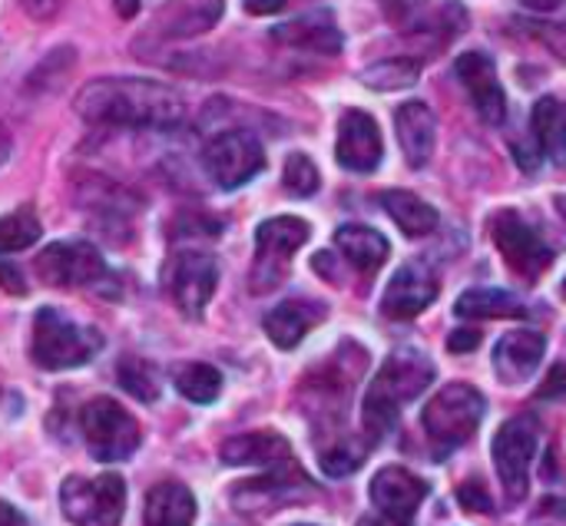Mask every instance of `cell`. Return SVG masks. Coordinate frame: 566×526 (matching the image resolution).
<instances>
[{
    "mask_svg": "<svg viewBox=\"0 0 566 526\" xmlns=\"http://www.w3.org/2000/svg\"><path fill=\"white\" fill-rule=\"evenodd\" d=\"M312 481L305 477L302 467H295V461H285L279 467H272L265 477H255V481H245L232 491V504L242 511V514H269V511H279L285 504H295L302 501L305 494H312Z\"/></svg>",
    "mask_w": 566,
    "mask_h": 526,
    "instance_id": "4fadbf2b",
    "label": "cell"
},
{
    "mask_svg": "<svg viewBox=\"0 0 566 526\" xmlns=\"http://www.w3.org/2000/svg\"><path fill=\"white\" fill-rule=\"evenodd\" d=\"M537 398H544V401H551V398H566V365H557V368L547 375V381L541 385Z\"/></svg>",
    "mask_w": 566,
    "mask_h": 526,
    "instance_id": "8d00e7d4",
    "label": "cell"
},
{
    "mask_svg": "<svg viewBox=\"0 0 566 526\" xmlns=\"http://www.w3.org/2000/svg\"><path fill=\"white\" fill-rule=\"evenodd\" d=\"M547 351V338L534 328H521L504 335L494 345V375L501 378V385H524L541 371Z\"/></svg>",
    "mask_w": 566,
    "mask_h": 526,
    "instance_id": "d6986e66",
    "label": "cell"
},
{
    "mask_svg": "<svg viewBox=\"0 0 566 526\" xmlns=\"http://www.w3.org/2000/svg\"><path fill=\"white\" fill-rule=\"evenodd\" d=\"M557 209H560V215L566 219V196H557Z\"/></svg>",
    "mask_w": 566,
    "mask_h": 526,
    "instance_id": "f6af8a7d",
    "label": "cell"
},
{
    "mask_svg": "<svg viewBox=\"0 0 566 526\" xmlns=\"http://www.w3.org/2000/svg\"><path fill=\"white\" fill-rule=\"evenodd\" d=\"M196 520V497L186 484L163 481L146 494L143 526H192Z\"/></svg>",
    "mask_w": 566,
    "mask_h": 526,
    "instance_id": "cb8c5ba5",
    "label": "cell"
},
{
    "mask_svg": "<svg viewBox=\"0 0 566 526\" xmlns=\"http://www.w3.org/2000/svg\"><path fill=\"white\" fill-rule=\"evenodd\" d=\"M378 202H381L385 212L395 219V225H398L405 235H411V239L431 235V232L438 229V222H441V215H438L434 206H428L421 196L405 192V189H388V192L378 196Z\"/></svg>",
    "mask_w": 566,
    "mask_h": 526,
    "instance_id": "4316f807",
    "label": "cell"
},
{
    "mask_svg": "<svg viewBox=\"0 0 566 526\" xmlns=\"http://www.w3.org/2000/svg\"><path fill=\"white\" fill-rule=\"evenodd\" d=\"M103 348V335L96 328L70 322L56 308H40L33 318V338H30V358L43 371H70Z\"/></svg>",
    "mask_w": 566,
    "mask_h": 526,
    "instance_id": "277c9868",
    "label": "cell"
},
{
    "mask_svg": "<svg viewBox=\"0 0 566 526\" xmlns=\"http://www.w3.org/2000/svg\"><path fill=\"white\" fill-rule=\"evenodd\" d=\"M328 318V308L322 302H302V298H292V302H282L275 305L269 315H265V335L272 338L275 348L289 351L295 348L315 325H322Z\"/></svg>",
    "mask_w": 566,
    "mask_h": 526,
    "instance_id": "7402d4cb",
    "label": "cell"
},
{
    "mask_svg": "<svg viewBox=\"0 0 566 526\" xmlns=\"http://www.w3.org/2000/svg\"><path fill=\"white\" fill-rule=\"evenodd\" d=\"M80 431H83L90 454L103 464L133 457L143 441L136 418L113 398H93L80 411Z\"/></svg>",
    "mask_w": 566,
    "mask_h": 526,
    "instance_id": "52a82bcc",
    "label": "cell"
},
{
    "mask_svg": "<svg viewBox=\"0 0 566 526\" xmlns=\"http://www.w3.org/2000/svg\"><path fill=\"white\" fill-rule=\"evenodd\" d=\"M172 385L192 404H212L222 394V375L212 365H202V361L179 365L172 371Z\"/></svg>",
    "mask_w": 566,
    "mask_h": 526,
    "instance_id": "f1b7e54d",
    "label": "cell"
},
{
    "mask_svg": "<svg viewBox=\"0 0 566 526\" xmlns=\"http://www.w3.org/2000/svg\"><path fill=\"white\" fill-rule=\"evenodd\" d=\"M560 292H564V298H566V278H564V285H560Z\"/></svg>",
    "mask_w": 566,
    "mask_h": 526,
    "instance_id": "bcb514c9",
    "label": "cell"
},
{
    "mask_svg": "<svg viewBox=\"0 0 566 526\" xmlns=\"http://www.w3.org/2000/svg\"><path fill=\"white\" fill-rule=\"evenodd\" d=\"M454 73L464 83V90H468L474 109L481 113V119L491 123V126H501L507 119V96H504L494 60L488 53H481V50H468V53L458 56Z\"/></svg>",
    "mask_w": 566,
    "mask_h": 526,
    "instance_id": "9a60e30c",
    "label": "cell"
},
{
    "mask_svg": "<svg viewBox=\"0 0 566 526\" xmlns=\"http://www.w3.org/2000/svg\"><path fill=\"white\" fill-rule=\"evenodd\" d=\"M292 0H245V10L255 17H269V13H282Z\"/></svg>",
    "mask_w": 566,
    "mask_h": 526,
    "instance_id": "f35d334b",
    "label": "cell"
},
{
    "mask_svg": "<svg viewBox=\"0 0 566 526\" xmlns=\"http://www.w3.org/2000/svg\"><path fill=\"white\" fill-rule=\"evenodd\" d=\"M531 133L537 156L544 152L554 166H566V106L557 96H541L531 113Z\"/></svg>",
    "mask_w": 566,
    "mask_h": 526,
    "instance_id": "d4e9b609",
    "label": "cell"
},
{
    "mask_svg": "<svg viewBox=\"0 0 566 526\" xmlns=\"http://www.w3.org/2000/svg\"><path fill=\"white\" fill-rule=\"evenodd\" d=\"M219 457L229 467H279L292 461V444L275 431H252L229 438L219 448Z\"/></svg>",
    "mask_w": 566,
    "mask_h": 526,
    "instance_id": "603a6c76",
    "label": "cell"
},
{
    "mask_svg": "<svg viewBox=\"0 0 566 526\" xmlns=\"http://www.w3.org/2000/svg\"><path fill=\"white\" fill-rule=\"evenodd\" d=\"M7 156H10V139H7V133L0 129V166H3Z\"/></svg>",
    "mask_w": 566,
    "mask_h": 526,
    "instance_id": "7bdbcfd3",
    "label": "cell"
},
{
    "mask_svg": "<svg viewBox=\"0 0 566 526\" xmlns=\"http://www.w3.org/2000/svg\"><path fill=\"white\" fill-rule=\"evenodd\" d=\"M484 414H488V401L474 385H464V381L444 385L421 414V428L431 441L434 457L444 461L451 451L468 444L478 434Z\"/></svg>",
    "mask_w": 566,
    "mask_h": 526,
    "instance_id": "3957f363",
    "label": "cell"
},
{
    "mask_svg": "<svg viewBox=\"0 0 566 526\" xmlns=\"http://www.w3.org/2000/svg\"><path fill=\"white\" fill-rule=\"evenodd\" d=\"M116 375H119L123 391H129L136 401L153 404L159 398V371L146 358H123Z\"/></svg>",
    "mask_w": 566,
    "mask_h": 526,
    "instance_id": "1f68e13d",
    "label": "cell"
},
{
    "mask_svg": "<svg viewBox=\"0 0 566 526\" xmlns=\"http://www.w3.org/2000/svg\"><path fill=\"white\" fill-rule=\"evenodd\" d=\"M434 385V361L418 351V348H398L388 355L375 381L368 385L365 404H361V428H365V444L385 441L398 418L401 408L421 398Z\"/></svg>",
    "mask_w": 566,
    "mask_h": 526,
    "instance_id": "7a4b0ae2",
    "label": "cell"
},
{
    "mask_svg": "<svg viewBox=\"0 0 566 526\" xmlns=\"http://www.w3.org/2000/svg\"><path fill=\"white\" fill-rule=\"evenodd\" d=\"M40 239V219L33 209H17L10 215H0V259L30 249Z\"/></svg>",
    "mask_w": 566,
    "mask_h": 526,
    "instance_id": "4dcf8cb0",
    "label": "cell"
},
{
    "mask_svg": "<svg viewBox=\"0 0 566 526\" xmlns=\"http://www.w3.org/2000/svg\"><path fill=\"white\" fill-rule=\"evenodd\" d=\"M282 182H285V189L292 192V196H315L318 192V169H315V162L305 156V152H292L289 159H285V172H282Z\"/></svg>",
    "mask_w": 566,
    "mask_h": 526,
    "instance_id": "836d02e7",
    "label": "cell"
},
{
    "mask_svg": "<svg viewBox=\"0 0 566 526\" xmlns=\"http://www.w3.org/2000/svg\"><path fill=\"white\" fill-rule=\"evenodd\" d=\"M60 507L73 526H119L126 514V484L119 474L66 477L60 487Z\"/></svg>",
    "mask_w": 566,
    "mask_h": 526,
    "instance_id": "5b68a950",
    "label": "cell"
},
{
    "mask_svg": "<svg viewBox=\"0 0 566 526\" xmlns=\"http://www.w3.org/2000/svg\"><path fill=\"white\" fill-rule=\"evenodd\" d=\"M335 159L348 172H375L385 159V143L378 123L365 109H348L338 123Z\"/></svg>",
    "mask_w": 566,
    "mask_h": 526,
    "instance_id": "2e32d148",
    "label": "cell"
},
{
    "mask_svg": "<svg viewBox=\"0 0 566 526\" xmlns=\"http://www.w3.org/2000/svg\"><path fill=\"white\" fill-rule=\"evenodd\" d=\"M226 13V0H166L153 23L149 36L156 40H192L209 33Z\"/></svg>",
    "mask_w": 566,
    "mask_h": 526,
    "instance_id": "e0dca14e",
    "label": "cell"
},
{
    "mask_svg": "<svg viewBox=\"0 0 566 526\" xmlns=\"http://www.w3.org/2000/svg\"><path fill=\"white\" fill-rule=\"evenodd\" d=\"M395 129H398V143L405 149V159L411 169H424L434 156V143H438V123L428 103L411 99L401 103L395 113Z\"/></svg>",
    "mask_w": 566,
    "mask_h": 526,
    "instance_id": "ffe728a7",
    "label": "cell"
},
{
    "mask_svg": "<svg viewBox=\"0 0 566 526\" xmlns=\"http://www.w3.org/2000/svg\"><path fill=\"white\" fill-rule=\"evenodd\" d=\"M478 341H481V335H478L474 328H461V332H454V335L448 338V348H451V351H474Z\"/></svg>",
    "mask_w": 566,
    "mask_h": 526,
    "instance_id": "74e56055",
    "label": "cell"
},
{
    "mask_svg": "<svg viewBox=\"0 0 566 526\" xmlns=\"http://www.w3.org/2000/svg\"><path fill=\"white\" fill-rule=\"evenodd\" d=\"M73 109L93 126H119V129H172L186 116L182 96L143 76H99L90 80Z\"/></svg>",
    "mask_w": 566,
    "mask_h": 526,
    "instance_id": "6da1fadb",
    "label": "cell"
},
{
    "mask_svg": "<svg viewBox=\"0 0 566 526\" xmlns=\"http://www.w3.org/2000/svg\"><path fill=\"white\" fill-rule=\"evenodd\" d=\"M163 282L182 315L202 318L219 285V262L209 252H192V249L172 252V259L163 269Z\"/></svg>",
    "mask_w": 566,
    "mask_h": 526,
    "instance_id": "7c38bea8",
    "label": "cell"
},
{
    "mask_svg": "<svg viewBox=\"0 0 566 526\" xmlns=\"http://www.w3.org/2000/svg\"><path fill=\"white\" fill-rule=\"evenodd\" d=\"M491 235L504 255V262L524 278V282H537L551 262H554V249L541 239V232L514 209H501L491 215Z\"/></svg>",
    "mask_w": 566,
    "mask_h": 526,
    "instance_id": "8fae6325",
    "label": "cell"
},
{
    "mask_svg": "<svg viewBox=\"0 0 566 526\" xmlns=\"http://www.w3.org/2000/svg\"><path fill=\"white\" fill-rule=\"evenodd\" d=\"M358 526H388V524H385L381 517H365V520H361Z\"/></svg>",
    "mask_w": 566,
    "mask_h": 526,
    "instance_id": "ee69618b",
    "label": "cell"
},
{
    "mask_svg": "<svg viewBox=\"0 0 566 526\" xmlns=\"http://www.w3.org/2000/svg\"><path fill=\"white\" fill-rule=\"evenodd\" d=\"M458 501H461V507L471 511V514H491V511H494L491 494H488V487H484L481 481L461 484V487H458Z\"/></svg>",
    "mask_w": 566,
    "mask_h": 526,
    "instance_id": "d590c367",
    "label": "cell"
},
{
    "mask_svg": "<svg viewBox=\"0 0 566 526\" xmlns=\"http://www.w3.org/2000/svg\"><path fill=\"white\" fill-rule=\"evenodd\" d=\"M421 76V66L418 60H408V56H395V60H381V63H371L361 70V83L371 86V90H381V93H391V90H408L415 86Z\"/></svg>",
    "mask_w": 566,
    "mask_h": 526,
    "instance_id": "f546056e",
    "label": "cell"
},
{
    "mask_svg": "<svg viewBox=\"0 0 566 526\" xmlns=\"http://www.w3.org/2000/svg\"><path fill=\"white\" fill-rule=\"evenodd\" d=\"M521 27L534 36V40H541L554 56H560L566 63V27L564 23H547V20H521Z\"/></svg>",
    "mask_w": 566,
    "mask_h": 526,
    "instance_id": "e575fe53",
    "label": "cell"
},
{
    "mask_svg": "<svg viewBox=\"0 0 566 526\" xmlns=\"http://www.w3.org/2000/svg\"><path fill=\"white\" fill-rule=\"evenodd\" d=\"M458 318H471V322H484V318H524L527 305L501 288H471L458 298L454 305Z\"/></svg>",
    "mask_w": 566,
    "mask_h": 526,
    "instance_id": "83f0119b",
    "label": "cell"
},
{
    "mask_svg": "<svg viewBox=\"0 0 566 526\" xmlns=\"http://www.w3.org/2000/svg\"><path fill=\"white\" fill-rule=\"evenodd\" d=\"M335 249L361 275H375L388 259V239L381 232L368 229V225H342L335 232Z\"/></svg>",
    "mask_w": 566,
    "mask_h": 526,
    "instance_id": "484cf974",
    "label": "cell"
},
{
    "mask_svg": "<svg viewBox=\"0 0 566 526\" xmlns=\"http://www.w3.org/2000/svg\"><path fill=\"white\" fill-rule=\"evenodd\" d=\"M202 166L219 189H239L265 169V149L249 129H226L202 149Z\"/></svg>",
    "mask_w": 566,
    "mask_h": 526,
    "instance_id": "9c48e42d",
    "label": "cell"
},
{
    "mask_svg": "<svg viewBox=\"0 0 566 526\" xmlns=\"http://www.w3.org/2000/svg\"><path fill=\"white\" fill-rule=\"evenodd\" d=\"M0 526H27V517L17 507H10L7 501H0Z\"/></svg>",
    "mask_w": 566,
    "mask_h": 526,
    "instance_id": "ab89813d",
    "label": "cell"
},
{
    "mask_svg": "<svg viewBox=\"0 0 566 526\" xmlns=\"http://www.w3.org/2000/svg\"><path fill=\"white\" fill-rule=\"evenodd\" d=\"M438 288H441L438 275L424 262L401 265L381 295V312L395 322H408V318L421 315L438 298Z\"/></svg>",
    "mask_w": 566,
    "mask_h": 526,
    "instance_id": "ac0fdd59",
    "label": "cell"
},
{
    "mask_svg": "<svg viewBox=\"0 0 566 526\" xmlns=\"http://www.w3.org/2000/svg\"><path fill=\"white\" fill-rule=\"evenodd\" d=\"M308 235L312 229L298 215H275L255 229V265H252V282H249L255 295L282 285L292 265V255L308 242Z\"/></svg>",
    "mask_w": 566,
    "mask_h": 526,
    "instance_id": "8992f818",
    "label": "cell"
},
{
    "mask_svg": "<svg viewBox=\"0 0 566 526\" xmlns=\"http://www.w3.org/2000/svg\"><path fill=\"white\" fill-rule=\"evenodd\" d=\"M116 10H119V17H133L139 10V0H116Z\"/></svg>",
    "mask_w": 566,
    "mask_h": 526,
    "instance_id": "b9f144b4",
    "label": "cell"
},
{
    "mask_svg": "<svg viewBox=\"0 0 566 526\" xmlns=\"http://www.w3.org/2000/svg\"><path fill=\"white\" fill-rule=\"evenodd\" d=\"M272 40L295 46V50L325 53V56H335L342 50V30H338L332 10H312V13H302L289 23H279L272 30Z\"/></svg>",
    "mask_w": 566,
    "mask_h": 526,
    "instance_id": "44dd1931",
    "label": "cell"
},
{
    "mask_svg": "<svg viewBox=\"0 0 566 526\" xmlns=\"http://www.w3.org/2000/svg\"><path fill=\"white\" fill-rule=\"evenodd\" d=\"M428 497V484L408 467H385L371 481V504L388 526H411Z\"/></svg>",
    "mask_w": 566,
    "mask_h": 526,
    "instance_id": "5bb4252c",
    "label": "cell"
},
{
    "mask_svg": "<svg viewBox=\"0 0 566 526\" xmlns=\"http://www.w3.org/2000/svg\"><path fill=\"white\" fill-rule=\"evenodd\" d=\"M524 7H531V10H537V13H547V10H557L564 0H521Z\"/></svg>",
    "mask_w": 566,
    "mask_h": 526,
    "instance_id": "60d3db41",
    "label": "cell"
},
{
    "mask_svg": "<svg viewBox=\"0 0 566 526\" xmlns=\"http://www.w3.org/2000/svg\"><path fill=\"white\" fill-rule=\"evenodd\" d=\"M33 272L53 288H93V285L106 282L109 269L96 245H90L83 239H66V242L46 245L33 259Z\"/></svg>",
    "mask_w": 566,
    "mask_h": 526,
    "instance_id": "30bf717a",
    "label": "cell"
},
{
    "mask_svg": "<svg viewBox=\"0 0 566 526\" xmlns=\"http://www.w3.org/2000/svg\"><path fill=\"white\" fill-rule=\"evenodd\" d=\"M298 526H308V524H298Z\"/></svg>",
    "mask_w": 566,
    "mask_h": 526,
    "instance_id": "7dc6e473",
    "label": "cell"
},
{
    "mask_svg": "<svg viewBox=\"0 0 566 526\" xmlns=\"http://www.w3.org/2000/svg\"><path fill=\"white\" fill-rule=\"evenodd\" d=\"M537 448H541V421L534 414H517L494 434L491 454L511 504H521L531 491V464L537 457Z\"/></svg>",
    "mask_w": 566,
    "mask_h": 526,
    "instance_id": "ba28073f",
    "label": "cell"
},
{
    "mask_svg": "<svg viewBox=\"0 0 566 526\" xmlns=\"http://www.w3.org/2000/svg\"><path fill=\"white\" fill-rule=\"evenodd\" d=\"M365 457H368V444H361L355 438H335L322 451V471L328 477H348L365 464Z\"/></svg>",
    "mask_w": 566,
    "mask_h": 526,
    "instance_id": "d6a6232c",
    "label": "cell"
}]
</instances>
